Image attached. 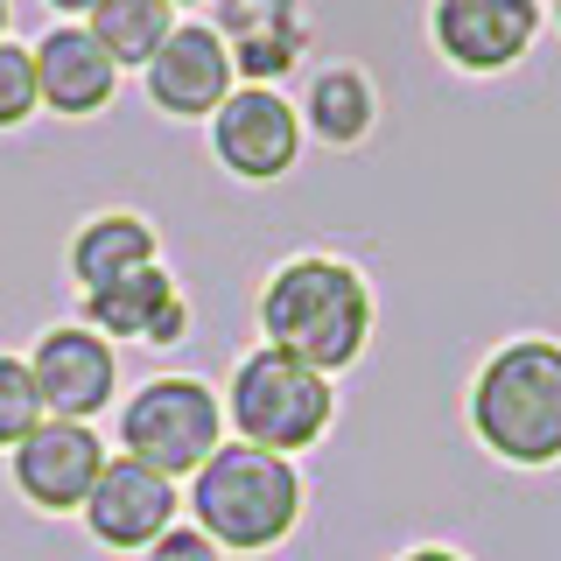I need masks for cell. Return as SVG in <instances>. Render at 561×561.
<instances>
[{"instance_id": "ac0fdd59", "label": "cell", "mask_w": 561, "mask_h": 561, "mask_svg": "<svg viewBox=\"0 0 561 561\" xmlns=\"http://www.w3.org/2000/svg\"><path fill=\"white\" fill-rule=\"evenodd\" d=\"M35 105H43V92H35V49L0 43V127H22Z\"/></svg>"}, {"instance_id": "6da1fadb", "label": "cell", "mask_w": 561, "mask_h": 561, "mask_svg": "<svg viewBox=\"0 0 561 561\" xmlns=\"http://www.w3.org/2000/svg\"><path fill=\"white\" fill-rule=\"evenodd\" d=\"M260 344L337 379L373 344V280L337 253H295L260 288Z\"/></svg>"}, {"instance_id": "cb8c5ba5", "label": "cell", "mask_w": 561, "mask_h": 561, "mask_svg": "<svg viewBox=\"0 0 561 561\" xmlns=\"http://www.w3.org/2000/svg\"><path fill=\"white\" fill-rule=\"evenodd\" d=\"M169 8H204V0H169Z\"/></svg>"}, {"instance_id": "8992f818", "label": "cell", "mask_w": 561, "mask_h": 561, "mask_svg": "<svg viewBox=\"0 0 561 561\" xmlns=\"http://www.w3.org/2000/svg\"><path fill=\"white\" fill-rule=\"evenodd\" d=\"M302 105H288V92H274V84H239L210 113V154L239 183H280L302 162Z\"/></svg>"}, {"instance_id": "9c48e42d", "label": "cell", "mask_w": 561, "mask_h": 561, "mask_svg": "<svg viewBox=\"0 0 561 561\" xmlns=\"http://www.w3.org/2000/svg\"><path fill=\"white\" fill-rule=\"evenodd\" d=\"M140 78H148L154 113H169V119H210L239 92V64L218 22H175V35L148 57Z\"/></svg>"}, {"instance_id": "30bf717a", "label": "cell", "mask_w": 561, "mask_h": 561, "mask_svg": "<svg viewBox=\"0 0 561 561\" xmlns=\"http://www.w3.org/2000/svg\"><path fill=\"white\" fill-rule=\"evenodd\" d=\"M28 373H35V393H43V408L57 421H99L119 393V351L92 323H57L35 337Z\"/></svg>"}, {"instance_id": "ba28073f", "label": "cell", "mask_w": 561, "mask_h": 561, "mask_svg": "<svg viewBox=\"0 0 561 561\" xmlns=\"http://www.w3.org/2000/svg\"><path fill=\"white\" fill-rule=\"evenodd\" d=\"M175 513H183L175 478L134 463V456H105L92 499H84V526H92V540L113 548V554H148L154 540L175 526Z\"/></svg>"}, {"instance_id": "2e32d148", "label": "cell", "mask_w": 561, "mask_h": 561, "mask_svg": "<svg viewBox=\"0 0 561 561\" xmlns=\"http://www.w3.org/2000/svg\"><path fill=\"white\" fill-rule=\"evenodd\" d=\"M183 14L169 8V0H99L92 14H84V28L105 43V57L119 70H148V57L175 35Z\"/></svg>"}, {"instance_id": "7402d4cb", "label": "cell", "mask_w": 561, "mask_h": 561, "mask_svg": "<svg viewBox=\"0 0 561 561\" xmlns=\"http://www.w3.org/2000/svg\"><path fill=\"white\" fill-rule=\"evenodd\" d=\"M0 43H8V0H0Z\"/></svg>"}, {"instance_id": "44dd1931", "label": "cell", "mask_w": 561, "mask_h": 561, "mask_svg": "<svg viewBox=\"0 0 561 561\" xmlns=\"http://www.w3.org/2000/svg\"><path fill=\"white\" fill-rule=\"evenodd\" d=\"M49 8H57V14H92L99 0H49Z\"/></svg>"}, {"instance_id": "277c9868", "label": "cell", "mask_w": 561, "mask_h": 561, "mask_svg": "<svg viewBox=\"0 0 561 561\" xmlns=\"http://www.w3.org/2000/svg\"><path fill=\"white\" fill-rule=\"evenodd\" d=\"M337 421V386L330 373L288 358V351L260 344L232 365V386H225V428L253 449H274V456H302L330 435Z\"/></svg>"}, {"instance_id": "7a4b0ae2", "label": "cell", "mask_w": 561, "mask_h": 561, "mask_svg": "<svg viewBox=\"0 0 561 561\" xmlns=\"http://www.w3.org/2000/svg\"><path fill=\"white\" fill-rule=\"evenodd\" d=\"M470 435L513 470H554L561 463V344L554 337H513L499 344L470 379Z\"/></svg>"}, {"instance_id": "ffe728a7", "label": "cell", "mask_w": 561, "mask_h": 561, "mask_svg": "<svg viewBox=\"0 0 561 561\" xmlns=\"http://www.w3.org/2000/svg\"><path fill=\"white\" fill-rule=\"evenodd\" d=\"M400 561H470V554H456V548H435V540H428V548H408Z\"/></svg>"}, {"instance_id": "9a60e30c", "label": "cell", "mask_w": 561, "mask_h": 561, "mask_svg": "<svg viewBox=\"0 0 561 561\" xmlns=\"http://www.w3.org/2000/svg\"><path fill=\"white\" fill-rule=\"evenodd\" d=\"M379 127V92L358 64H323L309 70L302 92V134H316L323 148H358L365 134Z\"/></svg>"}, {"instance_id": "603a6c76", "label": "cell", "mask_w": 561, "mask_h": 561, "mask_svg": "<svg viewBox=\"0 0 561 561\" xmlns=\"http://www.w3.org/2000/svg\"><path fill=\"white\" fill-rule=\"evenodd\" d=\"M548 14H554V28H561V0H548Z\"/></svg>"}, {"instance_id": "4fadbf2b", "label": "cell", "mask_w": 561, "mask_h": 561, "mask_svg": "<svg viewBox=\"0 0 561 561\" xmlns=\"http://www.w3.org/2000/svg\"><path fill=\"white\" fill-rule=\"evenodd\" d=\"M35 92L57 119H92L119 92V64L105 57V43L84 22H64L35 43Z\"/></svg>"}, {"instance_id": "5b68a950", "label": "cell", "mask_w": 561, "mask_h": 561, "mask_svg": "<svg viewBox=\"0 0 561 561\" xmlns=\"http://www.w3.org/2000/svg\"><path fill=\"white\" fill-rule=\"evenodd\" d=\"M225 443V400L204 379L162 373L119 408V456L162 470V478H197Z\"/></svg>"}, {"instance_id": "52a82bcc", "label": "cell", "mask_w": 561, "mask_h": 561, "mask_svg": "<svg viewBox=\"0 0 561 561\" xmlns=\"http://www.w3.org/2000/svg\"><path fill=\"white\" fill-rule=\"evenodd\" d=\"M540 35V0H435L428 8V43L443 49L449 70L499 78L513 70Z\"/></svg>"}, {"instance_id": "e0dca14e", "label": "cell", "mask_w": 561, "mask_h": 561, "mask_svg": "<svg viewBox=\"0 0 561 561\" xmlns=\"http://www.w3.org/2000/svg\"><path fill=\"white\" fill-rule=\"evenodd\" d=\"M49 421L43 393H35V373L28 358H14V351H0V449H14L22 435H35Z\"/></svg>"}, {"instance_id": "7c38bea8", "label": "cell", "mask_w": 561, "mask_h": 561, "mask_svg": "<svg viewBox=\"0 0 561 561\" xmlns=\"http://www.w3.org/2000/svg\"><path fill=\"white\" fill-rule=\"evenodd\" d=\"M84 323H92L105 344H154V351H169L190 330V302H183V288H175V274L154 260V267L113 280V288L84 295Z\"/></svg>"}, {"instance_id": "5bb4252c", "label": "cell", "mask_w": 561, "mask_h": 561, "mask_svg": "<svg viewBox=\"0 0 561 561\" xmlns=\"http://www.w3.org/2000/svg\"><path fill=\"white\" fill-rule=\"evenodd\" d=\"M154 225L134 218V210H105V218H84L78 239H70V280H78L84 295L92 288H113V280H127L140 267H154Z\"/></svg>"}, {"instance_id": "3957f363", "label": "cell", "mask_w": 561, "mask_h": 561, "mask_svg": "<svg viewBox=\"0 0 561 561\" xmlns=\"http://www.w3.org/2000/svg\"><path fill=\"white\" fill-rule=\"evenodd\" d=\"M190 526H204L225 554H267L302 526V470L295 456L218 443V456L190 478Z\"/></svg>"}, {"instance_id": "d6986e66", "label": "cell", "mask_w": 561, "mask_h": 561, "mask_svg": "<svg viewBox=\"0 0 561 561\" xmlns=\"http://www.w3.org/2000/svg\"><path fill=\"white\" fill-rule=\"evenodd\" d=\"M148 561H225V548L204 534V526H190V519H175L162 540L148 548Z\"/></svg>"}, {"instance_id": "8fae6325", "label": "cell", "mask_w": 561, "mask_h": 561, "mask_svg": "<svg viewBox=\"0 0 561 561\" xmlns=\"http://www.w3.org/2000/svg\"><path fill=\"white\" fill-rule=\"evenodd\" d=\"M14 456V491H22L28 505H43V513H84V499H92L99 470H105V443L92 421H57L49 414L35 435L8 449Z\"/></svg>"}]
</instances>
